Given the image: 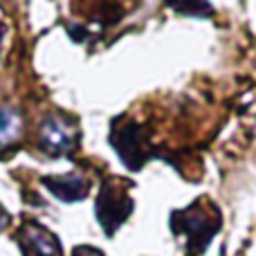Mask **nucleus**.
Returning a JSON list of instances; mask_svg holds the SVG:
<instances>
[{"label": "nucleus", "instance_id": "obj_1", "mask_svg": "<svg viewBox=\"0 0 256 256\" xmlns=\"http://www.w3.org/2000/svg\"><path fill=\"white\" fill-rule=\"evenodd\" d=\"M173 220H180V227H173V230H180L184 234L186 250H191V254L204 252V248L209 245V240L214 238V234L220 227V216L216 212L204 214L200 202H194L184 212L173 214Z\"/></svg>", "mask_w": 256, "mask_h": 256}, {"label": "nucleus", "instance_id": "obj_2", "mask_svg": "<svg viewBox=\"0 0 256 256\" xmlns=\"http://www.w3.org/2000/svg\"><path fill=\"white\" fill-rule=\"evenodd\" d=\"M76 126L74 122L61 115H48L38 126V146L50 158H68L76 146Z\"/></svg>", "mask_w": 256, "mask_h": 256}, {"label": "nucleus", "instance_id": "obj_3", "mask_svg": "<svg viewBox=\"0 0 256 256\" xmlns=\"http://www.w3.org/2000/svg\"><path fill=\"white\" fill-rule=\"evenodd\" d=\"M132 202L128 198V194L124 191V186L115 184V182H106L104 189L99 191L97 202H94V212H97V220L99 225L106 230L108 236L115 234V230L130 216Z\"/></svg>", "mask_w": 256, "mask_h": 256}, {"label": "nucleus", "instance_id": "obj_4", "mask_svg": "<svg viewBox=\"0 0 256 256\" xmlns=\"http://www.w3.org/2000/svg\"><path fill=\"white\" fill-rule=\"evenodd\" d=\"M110 144L115 146V150L120 153V158L124 160L128 168H140L146 160V148L142 144V128L137 124H126L112 126Z\"/></svg>", "mask_w": 256, "mask_h": 256}, {"label": "nucleus", "instance_id": "obj_5", "mask_svg": "<svg viewBox=\"0 0 256 256\" xmlns=\"http://www.w3.org/2000/svg\"><path fill=\"white\" fill-rule=\"evenodd\" d=\"M18 243L25 256H61L58 240L40 225H27L20 232Z\"/></svg>", "mask_w": 256, "mask_h": 256}, {"label": "nucleus", "instance_id": "obj_6", "mask_svg": "<svg viewBox=\"0 0 256 256\" xmlns=\"http://www.w3.org/2000/svg\"><path fill=\"white\" fill-rule=\"evenodd\" d=\"M40 182L63 202H74V200L79 202L90 191V180L84 176H58V178L48 176Z\"/></svg>", "mask_w": 256, "mask_h": 256}, {"label": "nucleus", "instance_id": "obj_7", "mask_svg": "<svg viewBox=\"0 0 256 256\" xmlns=\"http://www.w3.org/2000/svg\"><path fill=\"white\" fill-rule=\"evenodd\" d=\"M22 132V117L18 110L7 106H0V148L16 144Z\"/></svg>", "mask_w": 256, "mask_h": 256}, {"label": "nucleus", "instance_id": "obj_8", "mask_svg": "<svg viewBox=\"0 0 256 256\" xmlns=\"http://www.w3.org/2000/svg\"><path fill=\"white\" fill-rule=\"evenodd\" d=\"M72 256H104V254L99 252V250H94V248H76Z\"/></svg>", "mask_w": 256, "mask_h": 256}, {"label": "nucleus", "instance_id": "obj_9", "mask_svg": "<svg viewBox=\"0 0 256 256\" xmlns=\"http://www.w3.org/2000/svg\"><path fill=\"white\" fill-rule=\"evenodd\" d=\"M7 225H9V214H7V209L0 204V232H2Z\"/></svg>", "mask_w": 256, "mask_h": 256}]
</instances>
